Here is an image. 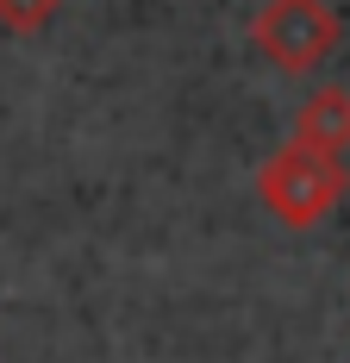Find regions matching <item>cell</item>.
I'll use <instances>...</instances> for the list:
<instances>
[{
	"mask_svg": "<svg viewBox=\"0 0 350 363\" xmlns=\"http://www.w3.org/2000/svg\"><path fill=\"white\" fill-rule=\"evenodd\" d=\"M344 188H350L344 157L307 150V145H294V138H288V145L256 169V201H263L281 225H294V232L319 225V219L344 201Z\"/></svg>",
	"mask_w": 350,
	"mask_h": 363,
	"instance_id": "cell-1",
	"label": "cell"
},
{
	"mask_svg": "<svg viewBox=\"0 0 350 363\" xmlns=\"http://www.w3.org/2000/svg\"><path fill=\"white\" fill-rule=\"evenodd\" d=\"M338 38H344V26L325 0H263L250 19V44L281 75H313L338 50Z\"/></svg>",
	"mask_w": 350,
	"mask_h": 363,
	"instance_id": "cell-2",
	"label": "cell"
},
{
	"mask_svg": "<svg viewBox=\"0 0 350 363\" xmlns=\"http://www.w3.org/2000/svg\"><path fill=\"white\" fill-rule=\"evenodd\" d=\"M294 145L344 157L350 150V88H313L294 113Z\"/></svg>",
	"mask_w": 350,
	"mask_h": 363,
	"instance_id": "cell-3",
	"label": "cell"
},
{
	"mask_svg": "<svg viewBox=\"0 0 350 363\" xmlns=\"http://www.w3.org/2000/svg\"><path fill=\"white\" fill-rule=\"evenodd\" d=\"M57 13H63V0H0V32L32 38V32H44Z\"/></svg>",
	"mask_w": 350,
	"mask_h": 363,
	"instance_id": "cell-4",
	"label": "cell"
}]
</instances>
